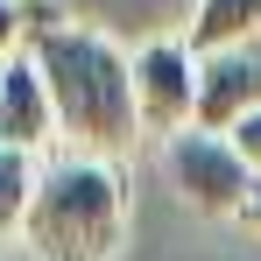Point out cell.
Masks as SVG:
<instances>
[{
  "label": "cell",
  "mask_w": 261,
  "mask_h": 261,
  "mask_svg": "<svg viewBox=\"0 0 261 261\" xmlns=\"http://www.w3.org/2000/svg\"><path fill=\"white\" fill-rule=\"evenodd\" d=\"M261 36V0H198V14H191V36L184 43L198 49H226V43H254Z\"/></svg>",
  "instance_id": "7"
},
{
  "label": "cell",
  "mask_w": 261,
  "mask_h": 261,
  "mask_svg": "<svg viewBox=\"0 0 261 261\" xmlns=\"http://www.w3.org/2000/svg\"><path fill=\"white\" fill-rule=\"evenodd\" d=\"M163 170H170L176 198L191 212H212V219H240L247 198H254V170L240 163V148L212 127H184L163 141Z\"/></svg>",
  "instance_id": "3"
},
{
  "label": "cell",
  "mask_w": 261,
  "mask_h": 261,
  "mask_svg": "<svg viewBox=\"0 0 261 261\" xmlns=\"http://www.w3.org/2000/svg\"><path fill=\"white\" fill-rule=\"evenodd\" d=\"M226 141L240 148V163H247V170H254V184H261V106L247 113V120H233V127H226Z\"/></svg>",
  "instance_id": "9"
},
{
  "label": "cell",
  "mask_w": 261,
  "mask_h": 261,
  "mask_svg": "<svg viewBox=\"0 0 261 261\" xmlns=\"http://www.w3.org/2000/svg\"><path fill=\"white\" fill-rule=\"evenodd\" d=\"M29 57L43 71L49 113H57V134L71 148H92V155H113L134 141V57L106 29L92 21H64V14H36L29 21Z\"/></svg>",
  "instance_id": "1"
},
{
  "label": "cell",
  "mask_w": 261,
  "mask_h": 261,
  "mask_svg": "<svg viewBox=\"0 0 261 261\" xmlns=\"http://www.w3.org/2000/svg\"><path fill=\"white\" fill-rule=\"evenodd\" d=\"M57 141V113H49V92H43V71L29 49H14L0 64V148H29L43 155Z\"/></svg>",
  "instance_id": "6"
},
{
  "label": "cell",
  "mask_w": 261,
  "mask_h": 261,
  "mask_svg": "<svg viewBox=\"0 0 261 261\" xmlns=\"http://www.w3.org/2000/svg\"><path fill=\"white\" fill-rule=\"evenodd\" d=\"M261 106V36L254 43H226L198 57V127L226 134Z\"/></svg>",
  "instance_id": "5"
},
{
  "label": "cell",
  "mask_w": 261,
  "mask_h": 261,
  "mask_svg": "<svg viewBox=\"0 0 261 261\" xmlns=\"http://www.w3.org/2000/svg\"><path fill=\"white\" fill-rule=\"evenodd\" d=\"M21 43H29V14H21V0H0V64H7Z\"/></svg>",
  "instance_id": "10"
},
{
  "label": "cell",
  "mask_w": 261,
  "mask_h": 261,
  "mask_svg": "<svg viewBox=\"0 0 261 261\" xmlns=\"http://www.w3.org/2000/svg\"><path fill=\"white\" fill-rule=\"evenodd\" d=\"M127 240V176L92 148H49L36 163V198L21 247L36 261H113Z\"/></svg>",
  "instance_id": "2"
},
{
  "label": "cell",
  "mask_w": 261,
  "mask_h": 261,
  "mask_svg": "<svg viewBox=\"0 0 261 261\" xmlns=\"http://www.w3.org/2000/svg\"><path fill=\"white\" fill-rule=\"evenodd\" d=\"M36 163H43V155H29V148H0V240H7V233H21V219H29Z\"/></svg>",
  "instance_id": "8"
},
{
  "label": "cell",
  "mask_w": 261,
  "mask_h": 261,
  "mask_svg": "<svg viewBox=\"0 0 261 261\" xmlns=\"http://www.w3.org/2000/svg\"><path fill=\"white\" fill-rule=\"evenodd\" d=\"M240 226H247V233H261V184H254V198H247V212H240Z\"/></svg>",
  "instance_id": "11"
},
{
  "label": "cell",
  "mask_w": 261,
  "mask_h": 261,
  "mask_svg": "<svg viewBox=\"0 0 261 261\" xmlns=\"http://www.w3.org/2000/svg\"><path fill=\"white\" fill-rule=\"evenodd\" d=\"M134 120L163 141L198 127V49L184 36H155L134 49Z\"/></svg>",
  "instance_id": "4"
}]
</instances>
